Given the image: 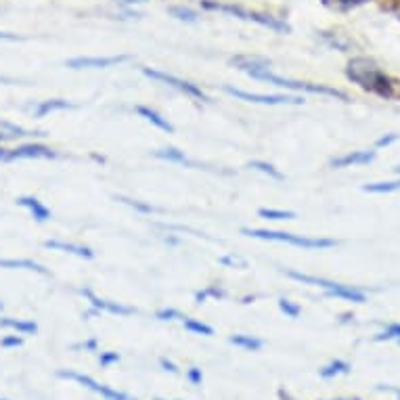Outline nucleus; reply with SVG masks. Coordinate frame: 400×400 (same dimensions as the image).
<instances>
[{
    "instance_id": "obj_16",
    "label": "nucleus",
    "mask_w": 400,
    "mask_h": 400,
    "mask_svg": "<svg viewBox=\"0 0 400 400\" xmlns=\"http://www.w3.org/2000/svg\"><path fill=\"white\" fill-rule=\"evenodd\" d=\"M74 105L65 99H46V101H40L34 109H32V116L34 118H46L48 114L53 112H63V109H72Z\"/></svg>"
},
{
    "instance_id": "obj_9",
    "label": "nucleus",
    "mask_w": 400,
    "mask_h": 400,
    "mask_svg": "<svg viewBox=\"0 0 400 400\" xmlns=\"http://www.w3.org/2000/svg\"><path fill=\"white\" fill-rule=\"evenodd\" d=\"M128 55H112V57H74L67 59L65 65L69 69H105V67H114L120 65L124 61H128Z\"/></svg>"
},
{
    "instance_id": "obj_12",
    "label": "nucleus",
    "mask_w": 400,
    "mask_h": 400,
    "mask_svg": "<svg viewBox=\"0 0 400 400\" xmlns=\"http://www.w3.org/2000/svg\"><path fill=\"white\" fill-rule=\"evenodd\" d=\"M375 159V151L373 149H363V151H350L346 155H340L335 159H331V168H350V166H367Z\"/></svg>"
},
{
    "instance_id": "obj_26",
    "label": "nucleus",
    "mask_w": 400,
    "mask_h": 400,
    "mask_svg": "<svg viewBox=\"0 0 400 400\" xmlns=\"http://www.w3.org/2000/svg\"><path fill=\"white\" fill-rule=\"evenodd\" d=\"M0 134H4L8 140L11 138H25V136H29V131H25V128H21V126H17V124H11V122H6V120H0Z\"/></svg>"
},
{
    "instance_id": "obj_11",
    "label": "nucleus",
    "mask_w": 400,
    "mask_h": 400,
    "mask_svg": "<svg viewBox=\"0 0 400 400\" xmlns=\"http://www.w3.org/2000/svg\"><path fill=\"white\" fill-rule=\"evenodd\" d=\"M82 295H86V300L91 302V306L97 308L99 312H112V314H120V316H128V314L136 312L133 306H124L120 302H112V300L99 298L93 289H82Z\"/></svg>"
},
{
    "instance_id": "obj_4",
    "label": "nucleus",
    "mask_w": 400,
    "mask_h": 400,
    "mask_svg": "<svg viewBox=\"0 0 400 400\" xmlns=\"http://www.w3.org/2000/svg\"><path fill=\"white\" fill-rule=\"evenodd\" d=\"M241 235L262 239V241H276V244H287L293 248L302 250H329L335 248L338 241L329 237H308V235H293V233H283V231H270V229H241Z\"/></svg>"
},
{
    "instance_id": "obj_27",
    "label": "nucleus",
    "mask_w": 400,
    "mask_h": 400,
    "mask_svg": "<svg viewBox=\"0 0 400 400\" xmlns=\"http://www.w3.org/2000/svg\"><path fill=\"white\" fill-rule=\"evenodd\" d=\"M321 2L331 11H350V8H356L361 4L369 2V0H321Z\"/></svg>"
},
{
    "instance_id": "obj_48",
    "label": "nucleus",
    "mask_w": 400,
    "mask_h": 400,
    "mask_svg": "<svg viewBox=\"0 0 400 400\" xmlns=\"http://www.w3.org/2000/svg\"><path fill=\"white\" fill-rule=\"evenodd\" d=\"M0 400H8V399H0Z\"/></svg>"
},
{
    "instance_id": "obj_1",
    "label": "nucleus",
    "mask_w": 400,
    "mask_h": 400,
    "mask_svg": "<svg viewBox=\"0 0 400 400\" xmlns=\"http://www.w3.org/2000/svg\"><path fill=\"white\" fill-rule=\"evenodd\" d=\"M231 65H235L239 72L248 74L254 80H262V82H268V84L279 86V88L300 91V93L304 91V93H312V95H325V97H335V99L348 101L346 93H342L338 88H331L327 84H312V82H300V80H289V78L276 76L270 69V61L265 59V57H258V55H237V57L231 59Z\"/></svg>"
},
{
    "instance_id": "obj_7",
    "label": "nucleus",
    "mask_w": 400,
    "mask_h": 400,
    "mask_svg": "<svg viewBox=\"0 0 400 400\" xmlns=\"http://www.w3.org/2000/svg\"><path fill=\"white\" fill-rule=\"evenodd\" d=\"M225 93L231 97H237L248 103H258V105H302V97H287V95H260V93H248L241 88L225 86Z\"/></svg>"
},
{
    "instance_id": "obj_31",
    "label": "nucleus",
    "mask_w": 400,
    "mask_h": 400,
    "mask_svg": "<svg viewBox=\"0 0 400 400\" xmlns=\"http://www.w3.org/2000/svg\"><path fill=\"white\" fill-rule=\"evenodd\" d=\"M122 204H126V206H131L134 210H138V212H142V214H153V212H157V208H153V206H149V204H142L140 199H131V197H118Z\"/></svg>"
},
{
    "instance_id": "obj_15",
    "label": "nucleus",
    "mask_w": 400,
    "mask_h": 400,
    "mask_svg": "<svg viewBox=\"0 0 400 400\" xmlns=\"http://www.w3.org/2000/svg\"><path fill=\"white\" fill-rule=\"evenodd\" d=\"M134 112L145 120V122H149L151 126H155L157 131H161V133H174V126L161 116V114H157L155 109H151V107H147V105H136L134 107Z\"/></svg>"
},
{
    "instance_id": "obj_34",
    "label": "nucleus",
    "mask_w": 400,
    "mask_h": 400,
    "mask_svg": "<svg viewBox=\"0 0 400 400\" xmlns=\"http://www.w3.org/2000/svg\"><path fill=\"white\" fill-rule=\"evenodd\" d=\"M116 363H120V354H118V352H114V350L101 352V356H99V365H101L103 369H107V367H112V365H116Z\"/></svg>"
},
{
    "instance_id": "obj_17",
    "label": "nucleus",
    "mask_w": 400,
    "mask_h": 400,
    "mask_svg": "<svg viewBox=\"0 0 400 400\" xmlns=\"http://www.w3.org/2000/svg\"><path fill=\"white\" fill-rule=\"evenodd\" d=\"M0 268H8V270H29V272H38V274H48V270L29 260V258H0Z\"/></svg>"
},
{
    "instance_id": "obj_25",
    "label": "nucleus",
    "mask_w": 400,
    "mask_h": 400,
    "mask_svg": "<svg viewBox=\"0 0 400 400\" xmlns=\"http://www.w3.org/2000/svg\"><path fill=\"white\" fill-rule=\"evenodd\" d=\"M258 216L267 218V220H291V218H295V212H291V210H274V208H260Z\"/></svg>"
},
{
    "instance_id": "obj_46",
    "label": "nucleus",
    "mask_w": 400,
    "mask_h": 400,
    "mask_svg": "<svg viewBox=\"0 0 400 400\" xmlns=\"http://www.w3.org/2000/svg\"><path fill=\"white\" fill-rule=\"evenodd\" d=\"M394 172H396V174H400V168H394Z\"/></svg>"
},
{
    "instance_id": "obj_21",
    "label": "nucleus",
    "mask_w": 400,
    "mask_h": 400,
    "mask_svg": "<svg viewBox=\"0 0 400 400\" xmlns=\"http://www.w3.org/2000/svg\"><path fill=\"white\" fill-rule=\"evenodd\" d=\"M400 189V178L399 180H386V182H367L363 185L365 193H373V195H388L394 193Z\"/></svg>"
},
{
    "instance_id": "obj_10",
    "label": "nucleus",
    "mask_w": 400,
    "mask_h": 400,
    "mask_svg": "<svg viewBox=\"0 0 400 400\" xmlns=\"http://www.w3.org/2000/svg\"><path fill=\"white\" fill-rule=\"evenodd\" d=\"M53 157H57L55 149H51L46 145H40V142H25V145L15 147V149H8L6 161H15V159H53Z\"/></svg>"
},
{
    "instance_id": "obj_42",
    "label": "nucleus",
    "mask_w": 400,
    "mask_h": 400,
    "mask_svg": "<svg viewBox=\"0 0 400 400\" xmlns=\"http://www.w3.org/2000/svg\"><path fill=\"white\" fill-rule=\"evenodd\" d=\"M6 155H8V149L0 147V161H6Z\"/></svg>"
},
{
    "instance_id": "obj_28",
    "label": "nucleus",
    "mask_w": 400,
    "mask_h": 400,
    "mask_svg": "<svg viewBox=\"0 0 400 400\" xmlns=\"http://www.w3.org/2000/svg\"><path fill=\"white\" fill-rule=\"evenodd\" d=\"M170 15H172L174 19H178V21H187V23H195V21L199 19L197 13L191 11V8H187V6H172V8H170Z\"/></svg>"
},
{
    "instance_id": "obj_13",
    "label": "nucleus",
    "mask_w": 400,
    "mask_h": 400,
    "mask_svg": "<svg viewBox=\"0 0 400 400\" xmlns=\"http://www.w3.org/2000/svg\"><path fill=\"white\" fill-rule=\"evenodd\" d=\"M44 248L48 250H55V252H63V254H74L78 258H95V252L86 246H80V244H72V241H61V239H46L44 241Z\"/></svg>"
},
{
    "instance_id": "obj_23",
    "label": "nucleus",
    "mask_w": 400,
    "mask_h": 400,
    "mask_svg": "<svg viewBox=\"0 0 400 400\" xmlns=\"http://www.w3.org/2000/svg\"><path fill=\"white\" fill-rule=\"evenodd\" d=\"M182 325H185V329L187 331H191V333H197V335H206V338H212L214 335V329L210 327V325H206V323H201V321H197V319H182Z\"/></svg>"
},
{
    "instance_id": "obj_30",
    "label": "nucleus",
    "mask_w": 400,
    "mask_h": 400,
    "mask_svg": "<svg viewBox=\"0 0 400 400\" xmlns=\"http://www.w3.org/2000/svg\"><path fill=\"white\" fill-rule=\"evenodd\" d=\"M279 310H281L285 316H289V319H298V316L302 314L300 304H295V302H291V300H287V298H281V300H279Z\"/></svg>"
},
{
    "instance_id": "obj_35",
    "label": "nucleus",
    "mask_w": 400,
    "mask_h": 400,
    "mask_svg": "<svg viewBox=\"0 0 400 400\" xmlns=\"http://www.w3.org/2000/svg\"><path fill=\"white\" fill-rule=\"evenodd\" d=\"M21 344H23V338H21V335H4V338L0 340V348H6V350L19 348Z\"/></svg>"
},
{
    "instance_id": "obj_40",
    "label": "nucleus",
    "mask_w": 400,
    "mask_h": 400,
    "mask_svg": "<svg viewBox=\"0 0 400 400\" xmlns=\"http://www.w3.org/2000/svg\"><path fill=\"white\" fill-rule=\"evenodd\" d=\"M0 40H8V42H15V40H21L17 34H8V32H0Z\"/></svg>"
},
{
    "instance_id": "obj_32",
    "label": "nucleus",
    "mask_w": 400,
    "mask_h": 400,
    "mask_svg": "<svg viewBox=\"0 0 400 400\" xmlns=\"http://www.w3.org/2000/svg\"><path fill=\"white\" fill-rule=\"evenodd\" d=\"M378 342H386V340H399L400 342V323H392L390 327H386L382 333L375 335Z\"/></svg>"
},
{
    "instance_id": "obj_8",
    "label": "nucleus",
    "mask_w": 400,
    "mask_h": 400,
    "mask_svg": "<svg viewBox=\"0 0 400 400\" xmlns=\"http://www.w3.org/2000/svg\"><path fill=\"white\" fill-rule=\"evenodd\" d=\"M57 375H59L61 380H74V382H78L80 386H84V388H88V390L101 394L105 400H136L133 399L131 394H126V392H120V390H114L112 386H105V384L95 382L91 375H82V373H76V371H57Z\"/></svg>"
},
{
    "instance_id": "obj_18",
    "label": "nucleus",
    "mask_w": 400,
    "mask_h": 400,
    "mask_svg": "<svg viewBox=\"0 0 400 400\" xmlns=\"http://www.w3.org/2000/svg\"><path fill=\"white\" fill-rule=\"evenodd\" d=\"M0 327L13 329L21 335H36L38 333V325L34 321H25V319H11V316H2L0 319Z\"/></svg>"
},
{
    "instance_id": "obj_45",
    "label": "nucleus",
    "mask_w": 400,
    "mask_h": 400,
    "mask_svg": "<svg viewBox=\"0 0 400 400\" xmlns=\"http://www.w3.org/2000/svg\"><path fill=\"white\" fill-rule=\"evenodd\" d=\"M2 308H4V304H2V302H0V312H2Z\"/></svg>"
},
{
    "instance_id": "obj_2",
    "label": "nucleus",
    "mask_w": 400,
    "mask_h": 400,
    "mask_svg": "<svg viewBox=\"0 0 400 400\" xmlns=\"http://www.w3.org/2000/svg\"><path fill=\"white\" fill-rule=\"evenodd\" d=\"M346 78L361 86L367 93H373L382 99L396 97V82L373 61L367 57H354L346 65Z\"/></svg>"
},
{
    "instance_id": "obj_24",
    "label": "nucleus",
    "mask_w": 400,
    "mask_h": 400,
    "mask_svg": "<svg viewBox=\"0 0 400 400\" xmlns=\"http://www.w3.org/2000/svg\"><path fill=\"white\" fill-rule=\"evenodd\" d=\"M250 168L252 170H256V172H262V174H267L268 178H272V180H283L285 176L272 166V164H268L265 159H254V161H250Z\"/></svg>"
},
{
    "instance_id": "obj_47",
    "label": "nucleus",
    "mask_w": 400,
    "mask_h": 400,
    "mask_svg": "<svg viewBox=\"0 0 400 400\" xmlns=\"http://www.w3.org/2000/svg\"><path fill=\"white\" fill-rule=\"evenodd\" d=\"M338 400H344V399H338ZM354 400H359V399H354Z\"/></svg>"
},
{
    "instance_id": "obj_20",
    "label": "nucleus",
    "mask_w": 400,
    "mask_h": 400,
    "mask_svg": "<svg viewBox=\"0 0 400 400\" xmlns=\"http://www.w3.org/2000/svg\"><path fill=\"white\" fill-rule=\"evenodd\" d=\"M153 157L164 159V161H172V164H189L185 151H178L176 147H164V149H155Z\"/></svg>"
},
{
    "instance_id": "obj_5",
    "label": "nucleus",
    "mask_w": 400,
    "mask_h": 400,
    "mask_svg": "<svg viewBox=\"0 0 400 400\" xmlns=\"http://www.w3.org/2000/svg\"><path fill=\"white\" fill-rule=\"evenodd\" d=\"M285 274L298 283H304V285H314V287H321L329 298H342L346 302H354V304H365L367 302V293L354 285H344V283H335V281H329V279H323V276H312V274H306V272H298V270H285Z\"/></svg>"
},
{
    "instance_id": "obj_49",
    "label": "nucleus",
    "mask_w": 400,
    "mask_h": 400,
    "mask_svg": "<svg viewBox=\"0 0 400 400\" xmlns=\"http://www.w3.org/2000/svg\"><path fill=\"white\" fill-rule=\"evenodd\" d=\"M155 400H161V399H155Z\"/></svg>"
},
{
    "instance_id": "obj_19",
    "label": "nucleus",
    "mask_w": 400,
    "mask_h": 400,
    "mask_svg": "<svg viewBox=\"0 0 400 400\" xmlns=\"http://www.w3.org/2000/svg\"><path fill=\"white\" fill-rule=\"evenodd\" d=\"M229 342H231L233 346H237V348L248 350V352H258V350H262V346H265V342H262L260 338H256V335H246V333H235V335L229 338Z\"/></svg>"
},
{
    "instance_id": "obj_41",
    "label": "nucleus",
    "mask_w": 400,
    "mask_h": 400,
    "mask_svg": "<svg viewBox=\"0 0 400 400\" xmlns=\"http://www.w3.org/2000/svg\"><path fill=\"white\" fill-rule=\"evenodd\" d=\"M220 262H222V265H231V267H237V265H241V267H244V262H239L237 258H231V256H227V258H220Z\"/></svg>"
},
{
    "instance_id": "obj_36",
    "label": "nucleus",
    "mask_w": 400,
    "mask_h": 400,
    "mask_svg": "<svg viewBox=\"0 0 400 400\" xmlns=\"http://www.w3.org/2000/svg\"><path fill=\"white\" fill-rule=\"evenodd\" d=\"M187 378H189V382H191L193 386H201V382H204V373H201L199 367H191V369L187 371Z\"/></svg>"
},
{
    "instance_id": "obj_37",
    "label": "nucleus",
    "mask_w": 400,
    "mask_h": 400,
    "mask_svg": "<svg viewBox=\"0 0 400 400\" xmlns=\"http://www.w3.org/2000/svg\"><path fill=\"white\" fill-rule=\"evenodd\" d=\"M399 140V134L392 133V134H386V136H382V138H378L375 140V147H390L392 142H396Z\"/></svg>"
},
{
    "instance_id": "obj_22",
    "label": "nucleus",
    "mask_w": 400,
    "mask_h": 400,
    "mask_svg": "<svg viewBox=\"0 0 400 400\" xmlns=\"http://www.w3.org/2000/svg\"><path fill=\"white\" fill-rule=\"evenodd\" d=\"M350 371V365L346 363V361H331L329 365H325L321 371H319V375L323 378V380H331V378H335V375H344V373H348Z\"/></svg>"
},
{
    "instance_id": "obj_38",
    "label": "nucleus",
    "mask_w": 400,
    "mask_h": 400,
    "mask_svg": "<svg viewBox=\"0 0 400 400\" xmlns=\"http://www.w3.org/2000/svg\"><path fill=\"white\" fill-rule=\"evenodd\" d=\"M159 365H161V369H164V371H170V373H178L176 365H174L172 361H168L166 356H161V359H159Z\"/></svg>"
},
{
    "instance_id": "obj_39",
    "label": "nucleus",
    "mask_w": 400,
    "mask_h": 400,
    "mask_svg": "<svg viewBox=\"0 0 400 400\" xmlns=\"http://www.w3.org/2000/svg\"><path fill=\"white\" fill-rule=\"evenodd\" d=\"M82 348H84V350H88V352H97L99 342H97V340H88V342H84V344H82Z\"/></svg>"
},
{
    "instance_id": "obj_6",
    "label": "nucleus",
    "mask_w": 400,
    "mask_h": 400,
    "mask_svg": "<svg viewBox=\"0 0 400 400\" xmlns=\"http://www.w3.org/2000/svg\"><path fill=\"white\" fill-rule=\"evenodd\" d=\"M142 74L147 78H151V80H157V82H161V84H166V86L195 99V101H208V95L197 84H193L189 80H182V78H178L174 74H166V72H159V69H151V67H142Z\"/></svg>"
},
{
    "instance_id": "obj_14",
    "label": "nucleus",
    "mask_w": 400,
    "mask_h": 400,
    "mask_svg": "<svg viewBox=\"0 0 400 400\" xmlns=\"http://www.w3.org/2000/svg\"><path fill=\"white\" fill-rule=\"evenodd\" d=\"M17 206H21V208H25L29 214H32V218L34 220H38V222H46V220H51V210L38 199V197H34V195H23V197H19L17 199Z\"/></svg>"
},
{
    "instance_id": "obj_29",
    "label": "nucleus",
    "mask_w": 400,
    "mask_h": 400,
    "mask_svg": "<svg viewBox=\"0 0 400 400\" xmlns=\"http://www.w3.org/2000/svg\"><path fill=\"white\" fill-rule=\"evenodd\" d=\"M208 298L220 300V298H225V291H222L218 285H208L206 289H201V291H197V293H195V302H197V304L206 302Z\"/></svg>"
},
{
    "instance_id": "obj_43",
    "label": "nucleus",
    "mask_w": 400,
    "mask_h": 400,
    "mask_svg": "<svg viewBox=\"0 0 400 400\" xmlns=\"http://www.w3.org/2000/svg\"><path fill=\"white\" fill-rule=\"evenodd\" d=\"M126 4H142V2H149V0H122Z\"/></svg>"
},
{
    "instance_id": "obj_3",
    "label": "nucleus",
    "mask_w": 400,
    "mask_h": 400,
    "mask_svg": "<svg viewBox=\"0 0 400 400\" xmlns=\"http://www.w3.org/2000/svg\"><path fill=\"white\" fill-rule=\"evenodd\" d=\"M201 6L206 11H216V13H225V15H231V17H237V19H244V21H250V23H258L262 27H268L276 34H289L291 27L285 19L281 17H274L270 13H262V11H254V8H246L241 4H235V2H220V0H201Z\"/></svg>"
},
{
    "instance_id": "obj_33",
    "label": "nucleus",
    "mask_w": 400,
    "mask_h": 400,
    "mask_svg": "<svg viewBox=\"0 0 400 400\" xmlns=\"http://www.w3.org/2000/svg\"><path fill=\"white\" fill-rule=\"evenodd\" d=\"M155 319L157 321H176V319H185L176 308H161L155 312Z\"/></svg>"
},
{
    "instance_id": "obj_44",
    "label": "nucleus",
    "mask_w": 400,
    "mask_h": 400,
    "mask_svg": "<svg viewBox=\"0 0 400 400\" xmlns=\"http://www.w3.org/2000/svg\"><path fill=\"white\" fill-rule=\"evenodd\" d=\"M4 140H8V138H6V136H4V134H0V145H2V142H4Z\"/></svg>"
}]
</instances>
